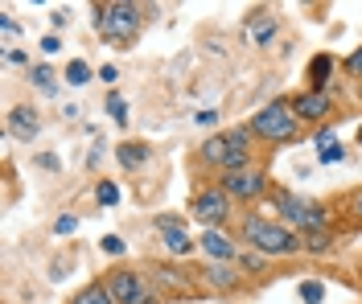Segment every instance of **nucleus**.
<instances>
[{"instance_id":"nucleus-1","label":"nucleus","mask_w":362,"mask_h":304,"mask_svg":"<svg viewBox=\"0 0 362 304\" xmlns=\"http://www.w3.org/2000/svg\"><path fill=\"white\" fill-rule=\"evenodd\" d=\"M243 238H247L251 247H259L264 255H293L296 247H300V238L293 231H284L276 222H264V218H247L243 222Z\"/></svg>"},{"instance_id":"nucleus-2","label":"nucleus","mask_w":362,"mask_h":304,"mask_svg":"<svg viewBox=\"0 0 362 304\" xmlns=\"http://www.w3.org/2000/svg\"><path fill=\"white\" fill-rule=\"evenodd\" d=\"M251 132H259L264 140H293L296 136V111L288 103H268L259 116L251 119Z\"/></svg>"},{"instance_id":"nucleus-3","label":"nucleus","mask_w":362,"mask_h":304,"mask_svg":"<svg viewBox=\"0 0 362 304\" xmlns=\"http://www.w3.org/2000/svg\"><path fill=\"white\" fill-rule=\"evenodd\" d=\"M95 25L115 37V42H124V37H132L136 25H140V8L136 4H99L95 8Z\"/></svg>"},{"instance_id":"nucleus-4","label":"nucleus","mask_w":362,"mask_h":304,"mask_svg":"<svg viewBox=\"0 0 362 304\" xmlns=\"http://www.w3.org/2000/svg\"><path fill=\"white\" fill-rule=\"evenodd\" d=\"M276 206L288 214V218H293V226H300V231H309V234L325 231V210H321V206H313V202L293 197V193H280V197H276Z\"/></svg>"},{"instance_id":"nucleus-5","label":"nucleus","mask_w":362,"mask_h":304,"mask_svg":"<svg viewBox=\"0 0 362 304\" xmlns=\"http://www.w3.org/2000/svg\"><path fill=\"white\" fill-rule=\"evenodd\" d=\"M103 288L112 292L115 304H148L144 280H140L136 272H115V276H107V284H103Z\"/></svg>"},{"instance_id":"nucleus-6","label":"nucleus","mask_w":362,"mask_h":304,"mask_svg":"<svg viewBox=\"0 0 362 304\" xmlns=\"http://www.w3.org/2000/svg\"><path fill=\"white\" fill-rule=\"evenodd\" d=\"M226 193H230V197H259V193H264V173H259V169L226 173Z\"/></svg>"},{"instance_id":"nucleus-7","label":"nucleus","mask_w":362,"mask_h":304,"mask_svg":"<svg viewBox=\"0 0 362 304\" xmlns=\"http://www.w3.org/2000/svg\"><path fill=\"white\" fill-rule=\"evenodd\" d=\"M194 218H202L206 226L223 222V218H226V193H218V189H206V193H198V202H194Z\"/></svg>"},{"instance_id":"nucleus-8","label":"nucleus","mask_w":362,"mask_h":304,"mask_svg":"<svg viewBox=\"0 0 362 304\" xmlns=\"http://www.w3.org/2000/svg\"><path fill=\"white\" fill-rule=\"evenodd\" d=\"M293 111H296V119H321L325 111H329V99L321 91H313V95H300L293 103Z\"/></svg>"},{"instance_id":"nucleus-9","label":"nucleus","mask_w":362,"mask_h":304,"mask_svg":"<svg viewBox=\"0 0 362 304\" xmlns=\"http://www.w3.org/2000/svg\"><path fill=\"white\" fill-rule=\"evenodd\" d=\"M8 128H13V136L33 140V136H37V111H33V107H17L13 119H8Z\"/></svg>"},{"instance_id":"nucleus-10","label":"nucleus","mask_w":362,"mask_h":304,"mask_svg":"<svg viewBox=\"0 0 362 304\" xmlns=\"http://www.w3.org/2000/svg\"><path fill=\"white\" fill-rule=\"evenodd\" d=\"M202 247H206V255L210 259H218V263H230V255H235V243L226 238V234H218V231H206L202 234Z\"/></svg>"},{"instance_id":"nucleus-11","label":"nucleus","mask_w":362,"mask_h":304,"mask_svg":"<svg viewBox=\"0 0 362 304\" xmlns=\"http://www.w3.org/2000/svg\"><path fill=\"white\" fill-rule=\"evenodd\" d=\"M74 304H115V300L103 284H90V288H83V292L74 296Z\"/></svg>"},{"instance_id":"nucleus-12","label":"nucleus","mask_w":362,"mask_h":304,"mask_svg":"<svg viewBox=\"0 0 362 304\" xmlns=\"http://www.w3.org/2000/svg\"><path fill=\"white\" fill-rule=\"evenodd\" d=\"M329 71H334V58H329V54H317L313 62H309V78H313L317 87H325Z\"/></svg>"},{"instance_id":"nucleus-13","label":"nucleus","mask_w":362,"mask_h":304,"mask_svg":"<svg viewBox=\"0 0 362 304\" xmlns=\"http://www.w3.org/2000/svg\"><path fill=\"white\" fill-rule=\"evenodd\" d=\"M160 234H165V247H169V255H189V251H194V243H189L181 231H160Z\"/></svg>"},{"instance_id":"nucleus-14","label":"nucleus","mask_w":362,"mask_h":304,"mask_svg":"<svg viewBox=\"0 0 362 304\" xmlns=\"http://www.w3.org/2000/svg\"><path fill=\"white\" fill-rule=\"evenodd\" d=\"M144 157H148V152H144V144H124V148H119V164H124V169H136Z\"/></svg>"},{"instance_id":"nucleus-15","label":"nucleus","mask_w":362,"mask_h":304,"mask_svg":"<svg viewBox=\"0 0 362 304\" xmlns=\"http://www.w3.org/2000/svg\"><path fill=\"white\" fill-rule=\"evenodd\" d=\"M66 83H74V87L90 83V66H87V62H70V66H66Z\"/></svg>"},{"instance_id":"nucleus-16","label":"nucleus","mask_w":362,"mask_h":304,"mask_svg":"<svg viewBox=\"0 0 362 304\" xmlns=\"http://www.w3.org/2000/svg\"><path fill=\"white\" fill-rule=\"evenodd\" d=\"M206 276L218 284V288H230V284H235V272H230V267H223V263H210V272H206Z\"/></svg>"},{"instance_id":"nucleus-17","label":"nucleus","mask_w":362,"mask_h":304,"mask_svg":"<svg viewBox=\"0 0 362 304\" xmlns=\"http://www.w3.org/2000/svg\"><path fill=\"white\" fill-rule=\"evenodd\" d=\"M202 157H206V161H223V157H226V140H218V136H214V140H206L202 144Z\"/></svg>"},{"instance_id":"nucleus-18","label":"nucleus","mask_w":362,"mask_h":304,"mask_svg":"<svg viewBox=\"0 0 362 304\" xmlns=\"http://www.w3.org/2000/svg\"><path fill=\"white\" fill-rule=\"evenodd\" d=\"M243 161H247V157H243V148H235V144H230V148H226V157H223L226 173H239V169H243Z\"/></svg>"},{"instance_id":"nucleus-19","label":"nucleus","mask_w":362,"mask_h":304,"mask_svg":"<svg viewBox=\"0 0 362 304\" xmlns=\"http://www.w3.org/2000/svg\"><path fill=\"white\" fill-rule=\"evenodd\" d=\"M272 29H276V25H272V17H264V21H255V25H251V37H255V42H268V37H272Z\"/></svg>"},{"instance_id":"nucleus-20","label":"nucleus","mask_w":362,"mask_h":304,"mask_svg":"<svg viewBox=\"0 0 362 304\" xmlns=\"http://www.w3.org/2000/svg\"><path fill=\"white\" fill-rule=\"evenodd\" d=\"M300 296H305V304H317V300H321V296H325V288H321V284H317V280H309V284H305V288H300Z\"/></svg>"},{"instance_id":"nucleus-21","label":"nucleus","mask_w":362,"mask_h":304,"mask_svg":"<svg viewBox=\"0 0 362 304\" xmlns=\"http://www.w3.org/2000/svg\"><path fill=\"white\" fill-rule=\"evenodd\" d=\"M33 83H37V87H45V91H49V87H54V83H49V78H54V74H49V66H33Z\"/></svg>"},{"instance_id":"nucleus-22","label":"nucleus","mask_w":362,"mask_h":304,"mask_svg":"<svg viewBox=\"0 0 362 304\" xmlns=\"http://www.w3.org/2000/svg\"><path fill=\"white\" fill-rule=\"evenodd\" d=\"M107 111H112L115 119H128V107H124V99H119V95H112V99H107Z\"/></svg>"},{"instance_id":"nucleus-23","label":"nucleus","mask_w":362,"mask_h":304,"mask_svg":"<svg viewBox=\"0 0 362 304\" xmlns=\"http://www.w3.org/2000/svg\"><path fill=\"white\" fill-rule=\"evenodd\" d=\"M99 202H103V206H115V202H119V189L115 186H99Z\"/></svg>"},{"instance_id":"nucleus-24","label":"nucleus","mask_w":362,"mask_h":304,"mask_svg":"<svg viewBox=\"0 0 362 304\" xmlns=\"http://www.w3.org/2000/svg\"><path fill=\"white\" fill-rule=\"evenodd\" d=\"M103 251H107V255H124V238L107 234V238H103Z\"/></svg>"},{"instance_id":"nucleus-25","label":"nucleus","mask_w":362,"mask_h":304,"mask_svg":"<svg viewBox=\"0 0 362 304\" xmlns=\"http://www.w3.org/2000/svg\"><path fill=\"white\" fill-rule=\"evenodd\" d=\"M325 247H329V234H309V251H325Z\"/></svg>"},{"instance_id":"nucleus-26","label":"nucleus","mask_w":362,"mask_h":304,"mask_svg":"<svg viewBox=\"0 0 362 304\" xmlns=\"http://www.w3.org/2000/svg\"><path fill=\"white\" fill-rule=\"evenodd\" d=\"M317 157H321V161H341V148H334V144H329V148H321V152H317Z\"/></svg>"},{"instance_id":"nucleus-27","label":"nucleus","mask_w":362,"mask_h":304,"mask_svg":"<svg viewBox=\"0 0 362 304\" xmlns=\"http://www.w3.org/2000/svg\"><path fill=\"white\" fill-rule=\"evenodd\" d=\"M54 231H58V234H70V231H74V218H58V222H54Z\"/></svg>"},{"instance_id":"nucleus-28","label":"nucleus","mask_w":362,"mask_h":304,"mask_svg":"<svg viewBox=\"0 0 362 304\" xmlns=\"http://www.w3.org/2000/svg\"><path fill=\"white\" fill-rule=\"evenodd\" d=\"M346 66H350L354 74H362V49H354V54H350V62H346Z\"/></svg>"},{"instance_id":"nucleus-29","label":"nucleus","mask_w":362,"mask_h":304,"mask_svg":"<svg viewBox=\"0 0 362 304\" xmlns=\"http://www.w3.org/2000/svg\"><path fill=\"white\" fill-rule=\"evenodd\" d=\"M358 144H362V128H358Z\"/></svg>"},{"instance_id":"nucleus-30","label":"nucleus","mask_w":362,"mask_h":304,"mask_svg":"<svg viewBox=\"0 0 362 304\" xmlns=\"http://www.w3.org/2000/svg\"><path fill=\"white\" fill-rule=\"evenodd\" d=\"M358 214H362V197H358Z\"/></svg>"}]
</instances>
